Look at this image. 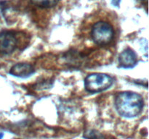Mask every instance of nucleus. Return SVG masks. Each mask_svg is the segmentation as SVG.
<instances>
[{
    "instance_id": "423d86ee",
    "label": "nucleus",
    "mask_w": 149,
    "mask_h": 139,
    "mask_svg": "<svg viewBox=\"0 0 149 139\" xmlns=\"http://www.w3.org/2000/svg\"><path fill=\"white\" fill-rule=\"evenodd\" d=\"M34 67L30 64L17 63L10 70V74L20 78H27L34 73Z\"/></svg>"
},
{
    "instance_id": "20e7f679",
    "label": "nucleus",
    "mask_w": 149,
    "mask_h": 139,
    "mask_svg": "<svg viewBox=\"0 0 149 139\" xmlns=\"http://www.w3.org/2000/svg\"><path fill=\"white\" fill-rule=\"evenodd\" d=\"M17 40L14 33L10 31L0 33V52L10 54L16 49Z\"/></svg>"
},
{
    "instance_id": "1a4fd4ad",
    "label": "nucleus",
    "mask_w": 149,
    "mask_h": 139,
    "mask_svg": "<svg viewBox=\"0 0 149 139\" xmlns=\"http://www.w3.org/2000/svg\"><path fill=\"white\" fill-rule=\"evenodd\" d=\"M111 3L113 6L119 7L120 5L121 0H111Z\"/></svg>"
},
{
    "instance_id": "39448f33",
    "label": "nucleus",
    "mask_w": 149,
    "mask_h": 139,
    "mask_svg": "<svg viewBox=\"0 0 149 139\" xmlns=\"http://www.w3.org/2000/svg\"><path fill=\"white\" fill-rule=\"evenodd\" d=\"M138 62V56L130 48L125 49L119 56V67L122 68H132Z\"/></svg>"
},
{
    "instance_id": "f257e3e1",
    "label": "nucleus",
    "mask_w": 149,
    "mask_h": 139,
    "mask_svg": "<svg viewBox=\"0 0 149 139\" xmlns=\"http://www.w3.org/2000/svg\"><path fill=\"white\" fill-rule=\"evenodd\" d=\"M144 106L143 96L132 91H125L117 94L115 98V107L121 116L132 118L139 115Z\"/></svg>"
},
{
    "instance_id": "7ed1b4c3",
    "label": "nucleus",
    "mask_w": 149,
    "mask_h": 139,
    "mask_svg": "<svg viewBox=\"0 0 149 139\" xmlns=\"http://www.w3.org/2000/svg\"><path fill=\"white\" fill-rule=\"evenodd\" d=\"M113 82V78L107 74L92 73L84 79V88L90 93H99L110 88Z\"/></svg>"
},
{
    "instance_id": "f03ea898",
    "label": "nucleus",
    "mask_w": 149,
    "mask_h": 139,
    "mask_svg": "<svg viewBox=\"0 0 149 139\" xmlns=\"http://www.w3.org/2000/svg\"><path fill=\"white\" fill-rule=\"evenodd\" d=\"M114 36L113 27L111 23L104 20H100L93 25L91 28V37L98 45L109 44Z\"/></svg>"
},
{
    "instance_id": "0eeeda50",
    "label": "nucleus",
    "mask_w": 149,
    "mask_h": 139,
    "mask_svg": "<svg viewBox=\"0 0 149 139\" xmlns=\"http://www.w3.org/2000/svg\"><path fill=\"white\" fill-rule=\"evenodd\" d=\"M31 4L42 8H51L58 4L60 0H29Z\"/></svg>"
},
{
    "instance_id": "6e6552de",
    "label": "nucleus",
    "mask_w": 149,
    "mask_h": 139,
    "mask_svg": "<svg viewBox=\"0 0 149 139\" xmlns=\"http://www.w3.org/2000/svg\"><path fill=\"white\" fill-rule=\"evenodd\" d=\"M84 138L86 139H106L101 133L96 130H88L85 131Z\"/></svg>"
},
{
    "instance_id": "9d476101",
    "label": "nucleus",
    "mask_w": 149,
    "mask_h": 139,
    "mask_svg": "<svg viewBox=\"0 0 149 139\" xmlns=\"http://www.w3.org/2000/svg\"><path fill=\"white\" fill-rule=\"evenodd\" d=\"M4 137V134L2 133H0V139H2Z\"/></svg>"
}]
</instances>
